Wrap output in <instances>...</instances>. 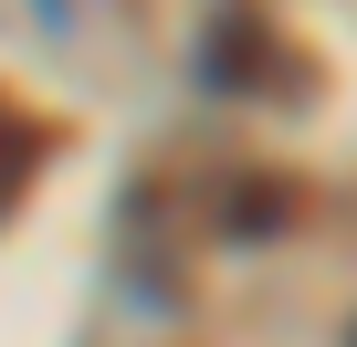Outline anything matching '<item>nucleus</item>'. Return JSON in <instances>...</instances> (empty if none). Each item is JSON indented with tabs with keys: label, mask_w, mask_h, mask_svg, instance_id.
Returning a JSON list of instances; mask_svg holds the SVG:
<instances>
[{
	"label": "nucleus",
	"mask_w": 357,
	"mask_h": 347,
	"mask_svg": "<svg viewBox=\"0 0 357 347\" xmlns=\"http://www.w3.org/2000/svg\"><path fill=\"white\" fill-rule=\"evenodd\" d=\"M32 158H43V137H32V126L11 116V105H0V200H11V190L32 179Z\"/></svg>",
	"instance_id": "1"
}]
</instances>
